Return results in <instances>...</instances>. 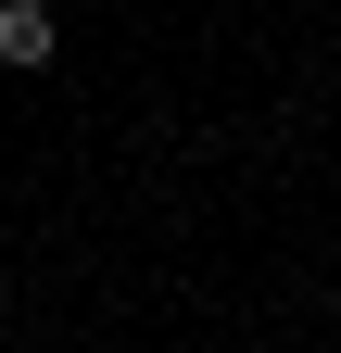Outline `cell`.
I'll return each instance as SVG.
<instances>
[{"label": "cell", "instance_id": "cell-2", "mask_svg": "<svg viewBox=\"0 0 341 353\" xmlns=\"http://www.w3.org/2000/svg\"><path fill=\"white\" fill-rule=\"evenodd\" d=\"M0 252H13V240H0Z\"/></svg>", "mask_w": 341, "mask_h": 353}, {"label": "cell", "instance_id": "cell-1", "mask_svg": "<svg viewBox=\"0 0 341 353\" xmlns=\"http://www.w3.org/2000/svg\"><path fill=\"white\" fill-rule=\"evenodd\" d=\"M51 51H64V26H51V0H0V63H13V76H38Z\"/></svg>", "mask_w": 341, "mask_h": 353}]
</instances>
